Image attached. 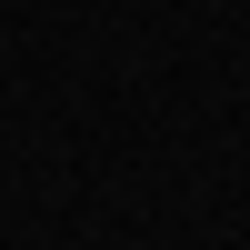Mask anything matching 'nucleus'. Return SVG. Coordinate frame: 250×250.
<instances>
[]
</instances>
